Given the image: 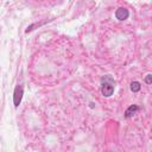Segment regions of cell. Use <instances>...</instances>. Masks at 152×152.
Masks as SVG:
<instances>
[{
	"mask_svg": "<svg viewBox=\"0 0 152 152\" xmlns=\"http://www.w3.org/2000/svg\"><path fill=\"white\" fill-rule=\"evenodd\" d=\"M115 81L111 75H105L101 79V93L105 97H111L114 93Z\"/></svg>",
	"mask_w": 152,
	"mask_h": 152,
	"instance_id": "6da1fadb",
	"label": "cell"
},
{
	"mask_svg": "<svg viewBox=\"0 0 152 152\" xmlns=\"http://www.w3.org/2000/svg\"><path fill=\"white\" fill-rule=\"evenodd\" d=\"M23 95H24V88L23 86H17L16 89H14V93H13V104H14V107H18L22 102V99H23Z\"/></svg>",
	"mask_w": 152,
	"mask_h": 152,
	"instance_id": "7a4b0ae2",
	"label": "cell"
},
{
	"mask_svg": "<svg viewBox=\"0 0 152 152\" xmlns=\"http://www.w3.org/2000/svg\"><path fill=\"white\" fill-rule=\"evenodd\" d=\"M128 16H130V12H128V10L127 9H125V7H120V9H118L117 11H115V18L118 19V20H126L127 18H128Z\"/></svg>",
	"mask_w": 152,
	"mask_h": 152,
	"instance_id": "3957f363",
	"label": "cell"
},
{
	"mask_svg": "<svg viewBox=\"0 0 152 152\" xmlns=\"http://www.w3.org/2000/svg\"><path fill=\"white\" fill-rule=\"evenodd\" d=\"M138 111H139V107H138L137 105H132V106H130V107L126 109L125 117H126V118H131V117H133Z\"/></svg>",
	"mask_w": 152,
	"mask_h": 152,
	"instance_id": "277c9868",
	"label": "cell"
},
{
	"mask_svg": "<svg viewBox=\"0 0 152 152\" xmlns=\"http://www.w3.org/2000/svg\"><path fill=\"white\" fill-rule=\"evenodd\" d=\"M130 88H131V90H132L133 93H137V91H139V90H140L141 86H140V83H139L138 81H133V82L131 83Z\"/></svg>",
	"mask_w": 152,
	"mask_h": 152,
	"instance_id": "5b68a950",
	"label": "cell"
},
{
	"mask_svg": "<svg viewBox=\"0 0 152 152\" xmlns=\"http://www.w3.org/2000/svg\"><path fill=\"white\" fill-rule=\"evenodd\" d=\"M145 82H146L147 84H151V83H152V75H151V74H147V75H146Z\"/></svg>",
	"mask_w": 152,
	"mask_h": 152,
	"instance_id": "8992f818",
	"label": "cell"
}]
</instances>
